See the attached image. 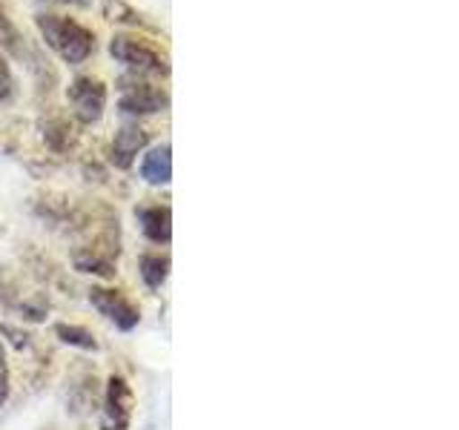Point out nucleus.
<instances>
[{
    "label": "nucleus",
    "mask_w": 459,
    "mask_h": 430,
    "mask_svg": "<svg viewBox=\"0 0 459 430\" xmlns=\"http://www.w3.org/2000/svg\"><path fill=\"white\" fill-rule=\"evenodd\" d=\"M57 336H61L66 344H75V348H83V350H95L98 348V341L92 339V333H86L83 327L57 324Z\"/></svg>",
    "instance_id": "obj_11"
},
{
    "label": "nucleus",
    "mask_w": 459,
    "mask_h": 430,
    "mask_svg": "<svg viewBox=\"0 0 459 430\" xmlns=\"http://www.w3.org/2000/svg\"><path fill=\"white\" fill-rule=\"evenodd\" d=\"M172 176V158H169V143H161V147L150 150L143 155V164H141V178L147 184H169Z\"/></svg>",
    "instance_id": "obj_8"
},
{
    "label": "nucleus",
    "mask_w": 459,
    "mask_h": 430,
    "mask_svg": "<svg viewBox=\"0 0 459 430\" xmlns=\"http://www.w3.org/2000/svg\"><path fill=\"white\" fill-rule=\"evenodd\" d=\"M133 416V391L124 376H109L107 382V422L104 430H126Z\"/></svg>",
    "instance_id": "obj_6"
},
{
    "label": "nucleus",
    "mask_w": 459,
    "mask_h": 430,
    "mask_svg": "<svg viewBox=\"0 0 459 430\" xmlns=\"http://www.w3.org/2000/svg\"><path fill=\"white\" fill-rule=\"evenodd\" d=\"M141 224H143V233H147L150 241L155 244H167L172 236V215L169 207H150L141 212Z\"/></svg>",
    "instance_id": "obj_9"
},
{
    "label": "nucleus",
    "mask_w": 459,
    "mask_h": 430,
    "mask_svg": "<svg viewBox=\"0 0 459 430\" xmlns=\"http://www.w3.org/2000/svg\"><path fill=\"white\" fill-rule=\"evenodd\" d=\"M109 52H112L115 61L126 64L135 72H150V75H167L169 72L167 57L158 49H152L147 40H138V38H129V35H115L109 43Z\"/></svg>",
    "instance_id": "obj_2"
},
{
    "label": "nucleus",
    "mask_w": 459,
    "mask_h": 430,
    "mask_svg": "<svg viewBox=\"0 0 459 430\" xmlns=\"http://www.w3.org/2000/svg\"><path fill=\"white\" fill-rule=\"evenodd\" d=\"M0 40L9 43L12 49H18V32H14V26L6 21V14H0Z\"/></svg>",
    "instance_id": "obj_13"
},
{
    "label": "nucleus",
    "mask_w": 459,
    "mask_h": 430,
    "mask_svg": "<svg viewBox=\"0 0 459 430\" xmlns=\"http://www.w3.org/2000/svg\"><path fill=\"white\" fill-rule=\"evenodd\" d=\"M167 107H169L167 92L152 83H126L121 92V109L129 115H152Z\"/></svg>",
    "instance_id": "obj_5"
},
{
    "label": "nucleus",
    "mask_w": 459,
    "mask_h": 430,
    "mask_svg": "<svg viewBox=\"0 0 459 430\" xmlns=\"http://www.w3.org/2000/svg\"><path fill=\"white\" fill-rule=\"evenodd\" d=\"M147 147V133L141 126H124L121 133H115L112 141V164L118 169L133 167L135 155Z\"/></svg>",
    "instance_id": "obj_7"
},
{
    "label": "nucleus",
    "mask_w": 459,
    "mask_h": 430,
    "mask_svg": "<svg viewBox=\"0 0 459 430\" xmlns=\"http://www.w3.org/2000/svg\"><path fill=\"white\" fill-rule=\"evenodd\" d=\"M12 98H14V75L6 55L0 52V104H9Z\"/></svg>",
    "instance_id": "obj_12"
},
{
    "label": "nucleus",
    "mask_w": 459,
    "mask_h": 430,
    "mask_svg": "<svg viewBox=\"0 0 459 430\" xmlns=\"http://www.w3.org/2000/svg\"><path fill=\"white\" fill-rule=\"evenodd\" d=\"M35 26L47 47L66 64H83L95 49V35L78 21L61 18V14H38Z\"/></svg>",
    "instance_id": "obj_1"
},
{
    "label": "nucleus",
    "mask_w": 459,
    "mask_h": 430,
    "mask_svg": "<svg viewBox=\"0 0 459 430\" xmlns=\"http://www.w3.org/2000/svg\"><path fill=\"white\" fill-rule=\"evenodd\" d=\"M90 301L107 315L109 322H115V327L121 330H133L138 324V310L126 296H121L118 290H107V287H92L90 290Z\"/></svg>",
    "instance_id": "obj_4"
},
{
    "label": "nucleus",
    "mask_w": 459,
    "mask_h": 430,
    "mask_svg": "<svg viewBox=\"0 0 459 430\" xmlns=\"http://www.w3.org/2000/svg\"><path fill=\"white\" fill-rule=\"evenodd\" d=\"M69 100H72V107H75L78 118L83 124H92L107 109V86L90 75L75 78V83L69 86Z\"/></svg>",
    "instance_id": "obj_3"
},
{
    "label": "nucleus",
    "mask_w": 459,
    "mask_h": 430,
    "mask_svg": "<svg viewBox=\"0 0 459 430\" xmlns=\"http://www.w3.org/2000/svg\"><path fill=\"white\" fill-rule=\"evenodd\" d=\"M9 393V370H6V353H4V344H0V405L6 401Z\"/></svg>",
    "instance_id": "obj_14"
},
{
    "label": "nucleus",
    "mask_w": 459,
    "mask_h": 430,
    "mask_svg": "<svg viewBox=\"0 0 459 430\" xmlns=\"http://www.w3.org/2000/svg\"><path fill=\"white\" fill-rule=\"evenodd\" d=\"M47 4H66V6H86L90 0H47Z\"/></svg>",
    "instance_id": "obj_15"
},
{
    "label": "nucleus",
    "mask_w": 459,
    "mask_h": 430,
    "mask_svg": "<svg viewBox=\"0 0 459 430\" xmlns=\"http://www.w3.org/2000/svg\"><path fill=\"white\" fill-rule=\"evenodd\" d=\"M169 272V258L167 255H143L141 258V276L150 287H161Z\"/></svg>",
    "instance_id": "obj_10"
}]
</instances>
